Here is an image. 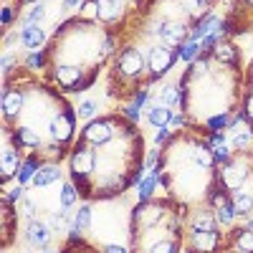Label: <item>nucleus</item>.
I'll use <instances>...</instances> for the list:
<instances>
[{"label":"nucleus","mask_w":253,"mask_h":253,"mask_svg":"<svg viewBox=\"0 0 253 253\" xmlns=\"http://www.w3.org/2000/svg\"><path fill=\"white\" fill-rule=\"evenodd\" d=\"M172 63H175V48H170V46H155L150 51V63H147V66L152 69L155 76L165 74Z\"/></svg>","instance_id":"nucleus-1"},{"label":"nucleus","mask_w":253,"mask_h":253,"mask_svg":"<svg viewBox=\"0 0 253 253\" xmlns=\"http://www.w3.org/2000/svg\"><path fill=\"white\" fill-rule=\"evenodd\" d=\"M84 139L91 142V144H107L112 139V126H109V119H96V122H89L84 126Z\"/></svg>","instance_id":"nucleus-2"},{"label":"nucleus","mask_w":253,"mask_h":253,"mask_svg":"<svg viewBox=\"0 0 253 253\" xmlns=\"http://www.w3.org/2000/svg\"><path fill=\"white\" fill-rule=\"evenodd\" d=\"M144 69V58L137 48H124L119 56V71L124 76H139V71Z\"/></svg>","instance_id":"nucleus-3"},{"label":"nucleus","mask_w":253,"mask_h":253,"mask_svg":"<svg viewBox=\"0 0 253 253\" xmlns=\"http://www.w3.org/2000/svg\"><path fill=\"white\" fill-rule=\"evenodd\" d=\"M51 134L56 142H69L74 134V112H63L51 122Z\"/></svg>","instance_id":"nucleus-4"},{"label":"nucleus","mask_w":253,"mask_h":253,"mask_svg":"<svg viewBox=\"0 0 253 253\" xmlns=\"http://www.w3.org/2000/svg\"><path fill=\"white\" fill-rule=\"evenodd\" d=\"M185 36H187V31H185L182 23H177V20H165V26L160 31V38L170 48H177V51H180V43L185 41Z\"/></svg>","instance_id":"nucleus-5"},{"label":"nucleus","mask_w":253,"mask_h":253,"mask_svg":"<svg viewBox=\"0 0 253 253\" xmlns=\"http://www.w3.org/2000/svg\"><path fill=\"white\" fill-rule=\"evenodd\" d=\"M91 167H94V155H91V150L89 147H76V152H74V157H71V172H74V177L79 175H86V172H91Z\"/></svg>","instance_id":"nucleus-6"},{"label":"nucleus","mask_w":253,"mask_h":253,"mask_svg":"<svg viewBox=\"0 0 253 253\" xmlns=\"http://www.w3.org/2000/svg\"><path fill=\"white\" fill-rule=\"evenodd\" d=\"M20 41H23V46H26V48L36 51V48L43 46L46 33H43V28H41L38 23H28L23 31H20Z\"/></svg>","instance_id":"nucleus-7"},{"label":"nucleus","mask_w":253,"mask_h":253,"mask_svg":"<svg viewBox=\"0 0 253 253\" xmlns=\"http://www.w3.org/2000/svg\"><path fill=\"white\" fill-rule=\"evenodd\" d=\"M56 81L61 84V86L76 91L79 84H81V69L79 66H58L56 69Z\"/></svg>","instance_id":"nucleus-8"},{"label":"nucleus","mask_w":253,"mask_h":253,"mask_svg":"<svg viewBox=\"0 0 253 253\" xmlns=\"http://www.w3.org/2000/svg\"><path fill=\"white\" fill-rule=\"evenodd\" d=\"M51 225H46V223H38V220H31L28 223V241L31 243H36V246H48V241H51Z\"/></svg>","instance_id":"nucleus-9"},{"label":"nucleus","mask_w":253,"mask_h":253,"mask_svg":"<svg viewBox=\"0 0 253 253\" xmlns=\"http://www.w3.org/2000/svg\"><path fill=\"white\" fill-rule=\"evenodd\" d=\"M20 109H23V94L20 91H5V96H3V114L8 119H13V117L20 114Z\"/></svg>","instance_id":"nucleus-10"},{"label":"nucleus","mask_w":253,"mask_h":253,"mask_svg":"<svg viewBox=\"0 0 253 253\" xmlns=\"http://www.w3.org/2000/svg\"><path fill=\"white\" fill-rule=\"evenodd\" d=\"M13 142L18 147H28V150H33V147H41V137L31 129V126H18L15 134H13Z\"/></svg>","instance_id":"nucleus-11"},{"label":"nucleus","mask_w":253,"mask_h":253,"mask_svg":"<svg viewBox=\"0 0 253 253\" xmlns=\"http://www.w3.org/2000/svg\"><path fill=\"white\" fill-rule=\"evenodd\" d=\"M193 246L198 251H213L218 246V233H215V230H195Z\"/></svg>","instance_id":"nucleus-12"},{"label":"nucleus","mask_w":253,"mask_h":253,"mask_svg":"<svg viewBox=\"0 0 253 253\" xmlns=\"http://www.w3.org/2000/svg\"><path fill=\"white\" fill-rule=\"evenodd\" d=\"M0 175H3V180H10L15 172H20V160L15 155V150H5L3 152V162H0Z\"/></svg>","instance_id":"nucleus-13"},{"label":"nucleus","mask_w":253,"mask_h":253,"mask_svg":"<svg viewBox=\"0 0 253 253\" xmlns=\"http://www.w3.org/2000/svg\"><path fill=\"white\" fill-rule=\"evenodd\" d=\"M58 177H61V170H58V167L46 165V167H41V170L36 172V177H33L31 182H33V187H46V185L56 182Z\"/></svg>","instance_id":"nucleus-14"},{"label":"nucleus","mask_w":253,"mask_h":253,"mask_svg":"<svg viewBox=\"0 0 253 253\" xmlns=\"http://www.w3.org/2000/svg\"><path fill=\"white\" fill-rule=\"evenodd\" d=\"M96 15H99V20H107V23L117 20V15H119V0H99V3H96Z\"/></svg>","instance_id":"nucleus-15"},{"label":"nucleus","mask_w":253,"mask_h":253,"mask_svg":"<svg viewBox=\"0 0 253 253\" xmlns=\"http://www.w3.org/2000/svg\"><path fill=\"white\" fill-rule=\"evenodd\" d=\"M147 119H150V124L152 126H167L170 124V119H172V114H170V109L167 107H150V112H147Z\"/></svg>","instance_id":"nucleus-16"},{"label":"nucleus","mask_w":253,"mask_h":253,"mask_svg":"<svg viewBox=\"0 0 253 253\" xmlns=\"http://www.w3.org/2000/svg\"><path fill=\"white\" fill-rule=\"evenodd\" d=\"M215 23H218V18H215V15H205L200 23H198V28H193V33H190V41H195V43H198L200 38H208L210 28H213Z\"/></svg>","instance_id":"nucleus-17"},{"label":"nucleus","mask_w":253,"mask_h":253,"mask_svg":"<svg viewBox=\"0 0 253 253\" xmlns=\"http://www.w3.org/2000/svg\"><path fill=\"white\" fill-rule=\"evenodd\" d=\"M233 208H236V215H251V213H253V195H246V193H236Z\"/></svg>","instance_id":"nucleus-18"},{"label":"nucleus","mask_w":253,"mask_h":253,"mask_svg":"<svg viewBox=\"0 0 253 253\" xmlns=\"http://www.w3.org/2000/svg\"><path fill=\"white\" fill-rule=\"evenodd\" d=\"M38 170H41V167H38V160H36V157H28L23 165H20V172H18V180H20V185H23V182H28V180H33Z\"/></svg>","instance_id":"nucleus-19"},{"label":"nucleus","mask_w":253,"mask_h":253,"mask_svg":"<svg viewBox=\"0 0 253 253\" xmlns=\"http://www.w3.org/2000/svg\"><path fill=\"white\" fill-rule=\"evenodd\" d=\"M157 180H160V175L152 172L150 177H144L139 182V200H150V195L155 193V187H157Z\"/></svg>","instance_id":"nucleus-20"},{"label":"nucleus","mask_w":253,"mask_h":253,"mask_svg":"<svg viewBox=\"0 0 253 253\" xmlns=\"http://www.w3.org/2000/svg\"><path fill=\"white\" fill-rule=\"evenodd\" d=\"M48 225L56 230V233H61V230H66V228H74V223L69 220V210H61V213H53Z\"/></svg>","instance_id":"nucleus-21"},{"label":"nucleus","mask_w":253,"mask_h":253,"mask_svg":"<svg viewBox=\"0 0 253 253\" xmlns=\"http://www.w3.org/2000/svg\"><path fill=\"white\" fill-rule=\"evenodd\" d=\"M213 56H215L218 61H225V63H233V61H236V48L230 46V43H218V46L213 48Z\"/></svg>","instance_id":"nucleus-22"},{"label":"nucleus","mask_w":253,"mask_h":253,"mask_svg":"<svg viewBox=\"0 0 253 253\" xmlns=\"http://www.w3.org/2000/svg\"><path fill=\"white\" fill-rule=\"evenodd\" d=\"M76 187L71 185V182H66V185H63L61 187V210H69L74 203H76Z\"/></svg>","instance_id":"nucleus-23"},{"label":"nucleus","mask_w":253,"mask_h":253,"mask_svg":"<svg viewBox=\"0 0 253 253\" xmlns=\"http://www.w3.org/2000/svg\"><path fill=\"white\" fill-rule=\"evenodd\" d=\"M195 160H198V165H200V167H213L215 155L210 152L205 144H195Z\"/></svg>","instance_id":"nucleus-24"},{"label":"nucleus","mask_w":253,"mask_h":253,"mask_svg":"<svg viewBox=\"0 0 253 253\" xmlns=\"http://www.w3.org/2000/svg\"><path fill=\"white\" fill-rule=\"evenodd\" d=\"M89 223H91V208H79L76 210V218H74V228L76 230H86L89 228Z\"/></svg>","instance_id":"nucleus-25"},{"label":"nucleus","mask_w":253,"mask_h":253,"mask_svg":"<svg viewBox=\"0 0 253 253\" xmlns=\"http://www.w3.org/2000/svg\"><path fill=\"white\" fill-rule=\"evenodd\" d=\"M236 243H238V248H241V251H246V253H253V230H251V228H243V230H238Z\"/></svg>","instance_id":"nucleus-26"},{"label":"nucleus","mask_w":253,"mask_h":253,"mask_svg":"<svg viewBox=\"0 0 253 253\" xmlns=\"http://www.w3.org/2000/svg\"><path fill=\"white\" fill-rule=\"evenodd\" d=\"M193 225H195V230H215V220L210 213H198Z\"/></svg>","instance_id":"nucleus-27"},{"label":"nucleus","mask_w":253,"mask_h":253,"mask_svg":"<svg viewBox=\"0 0 253 253\" xmlns=\"http://www.w3.org/2000/svg\"><path fill=\"white\" fill-rule=\"evenodd\" d=\"M200 48H203L200 43H195V41H190V43H185V46L180 48V58H182V61H193V58L200 53Z\"/></svg>","instance_id":"nucleus-28"},{"label":"nucleus","mask_w":253,"mask_h":253,"mask_svg":"<svg viewBox=\"0 0 253 253\" xmlns=\"http://www.w3.org/2000/svg\"><path fill=\"white\" fill-rule=\"evenodd\" d=\"M233 215H236V208H233V203H223V205H218V220L220 223H230L233 220Z\"/></svg>","instance_id":"nucleus-29"},{"label":"nucleus","mask_w":253,"mask_h":253,"mask_svg":"<svg viewBox=\"0 0 253 253\" xmlns=\"http://www.w3.org/2000/svg\"><path fill=\"white\" fill-rule=\"evenodd\" d=\"M162 101H165V104H177V101H180V89H177V86H165Z\"/></svg>","instance_id":"nucleus-30"},{"label":"nucleus","mask_w":253,"mask_h":253,"mask_svg":"<svg viewBox=\"0 0 253 253\" xmlns=\"http://www.w3.org/2000/svg\"><path fill=\"white\" fill-rule=\"evenodd\" d=\"M94 114H96V104H94V101H81V104H79V117L91 119Z\"/></svg>","instance_id":"nucleus-31"},{"label":"nucleus","mask_w":253,"mask_h":253,"mask_svg":"<svg viewBox=\"0 0 253 253\" xmlns=\"http://www.w3.org/2000/svg\"><path fill=\"white\" fill-rule=\"evenodd\" d=\"M43 15H46V8L41 5V3H36V5L28 10V18H26V20H28V23H38V20L43 18Z\"/></svg>","instance_id":"nucleus-32"},{"label":"nucleus","mask_w":253,"mask_h":253,"mask_svg":"<svg viewBox=\"0 0 253 253\" xmlns=\"http://www.w3.org/2000/svg\"><path fill=\"white\" fill-rule=\"evenodd\" d=\"M225 124H228V117H225V114H218V117H213V119H208V126H210L213 132H220Z\"/></svg>","instance_id":"nucleus-33"},{"label":"nucleus","mask_w":253,"mask_h":253,"mask_svg":"<svg viewBox=\"0 0 253 253\" xmlns=\"http://www.w3.org/2000/svg\"><path fill=\"white\" fill-rule=\"evenodd\" d=\"M20 198H23V185H15V187H10L8 193H5L3 200H8V203H18Z\"/></svg>","instance_id":"nucleus-34"},{"label":"nucleus","mask_w":253,"mask_h":253,"mask_svg":"<svg viewBox=\"0 0 253 253\" xmlns=\"http://www.w3.org/2000/svg\"><path fill=\"white\" fill-rule=\"evenodd\" d=\"M190 74H193V76H205V74H208V61H205V58L193 61V69H190Z\"/></svg>","instance_id":"nucleus-35"},{"label":"nucleus","mask_w":253,"mask_h":253,"mask_svg":"<svg viewBox=\"0 0 253 253\" xmlns=\"http://www.w3.org/2000/svg\"><path fill=\"white\" fill-rule=\"evenodd\" d=\"M26 63H28L31 69H41V66H43V53H36V51H33V53L26 58Z\"/></svg>","instance_id":"nucleus-36"},{"label":"nucleus","mask_w":253,"mask_h":253,"mask_svg":"<svg viewBox=\"0 0 253 253\" xmlns=\"http://www.w3.org/2000/svg\"><path fill=\"white\" fill-rule=\"evenodd\" d=\"M248 142H251V134H248V132H241V134L233 137V144H236V147H248Z\"/></svg>","instance_id":"nucleus-37"},{"label":"nucleus","mask_w":253,"mask_h":253,"mask_svg":"<svg viewBox=\"0 0 253 253\" xmlns=\"http://www.w3.org/2000/svg\"><path fill=\"white\" fill-rule=\"evenodd\" d=\"M152 253H177V248L172 243H160V246H155Z\"/></svg>","instance_id":"nucleus-38"},{"label":"nucleus","mask_w":253,"mask_h":253,"mask_svg":"<svg viewBox=\"0 0 253 253\" xmlns=\"http://www.w3.org/2000/svg\"><path fill=\"white\" fill-rule=\"evenodd\" d=\"M215 160H218V162H225V160H228V147H225V144H218V147H215Z\"/></svg>","instance_id":"nucleus-39"},{"label":"nucleus","mask_w":253,"mask_h":253,"mask_svg":"<svg viewBox=\"0 0 253 253\" xmlns=\"http://www.w3.org/2000/svg\"><path fill=\"white\" fill-rule=\"evenodd\" d=\"M167 134H170V129H167V126H160V132H157V137H155V142H157V144H162V142L167 139Z\"/></svg>","instance_id":"nucleus-40"},{"label":"nucleus","mask_w":253,"mask_h":253,"mask_svg":"<svg viewBox=\"0 0 253 253\" xmlns=\"http://www.w3.org/2000/svg\"><path fill=\"white\" fill-rule=\"evenodd\" d=\"M13 61H15V58H13L10 53H5V56H3V71H5V74L10 71V66H13Z\"/></svg>","instance_id":"nucleus-41"},{"label":"nucleus","mask_w":253,"mask_h":253,"mask_svg":"<svg viewBox=\"0 0 253 253\" xmlns=\"http://www.w3.org/2000/svg\"><path fill=\"white\" fill-rule=\"evenodd\" d=\"M147 101V91H139L137 94V99H134V104H132V107H137V109H142V104Z\"/></svg>","instance_id":"nucleus-42"},{"label":"nucleus","mask_w":253,"mask_h":253,"mask_svg":"<svg viewBox=\"0 0 253 253\" xmlns=\"http://www.w3.org/2000/svg\"><path fill=\"white\" fill-rule=\"evenodd\" d=\"M124 114L129 117V119H134V122L139 119V109H137V107H126V109H124Z\"/></svg>","instance_id":"nucleus-43"},{"label":"nucleus","mask_w":253,"mask_h":253,"mask_svg":"<svg viewBox=\"0 0 253 253\" xmlns=\"http://www.w3.org/2000/svg\"><path fill=\"white\" fill-rule=\"evenodd\" d=\"M23 208H26V215H28V218H33V213H36V205H33V200H26V203H23Z\"/></svg>","instance_id":"nucleus-44"},{"label":"nucleus","mask_w":253,"mask_h":253,"mask_svg":"<svg viewBox=\"0 0 253 253\" xmlns=\"http://www.w3.org/2000/svg\"><path fill=\"white\" fill-rule=\"evenodd\" d=\"M104 253H126V248H122V246H107V248H104Z\"/></svg>","instance_id":"nucleus-45"},{"label":"nucleus","mask_w":253,"mask_h":253,"mask_svg":"<svg viewBox=\"0 0 253 253\" xmlns=\"http://www.w3.org/2000/svg\"><path fill=\"white\" fill-rule=\"evenodd\" d=\"M246 114L253 119V96H248V101H246Z\"/></svg>","instance_id":"nucleus-46"},{"label":"nucleus","mask_w":253,"mask_h":253,"mask_svg":"<svg viewBox=\"0 0 253 253\" xmlns=\"http://www.w3.org/2000/svg\"><path fill=\"white\" fill-rule=\"evenodd\" d=\"M10 15H13V13H10V8H5V10H3V26H8V23H10Z\"/></svg>","instance_id":"nucleus-47"},{"label":"nucleus","mask_w":253,"mask_h":253,"mask_svg":"<svg viewBox=\"0 0 253 253\" xmlns=\"http://www.w3.org/2000/svg\"><path fill=\"white\" fill-rule=\"evenodd\" d=\"M170 124H172V126H182V124H185V119H182V117H172V119H170Z\"/></svg>","instance_id":"nucleus-48"},{"label":"nucleus","mask_w":253,"mask_h":253,"mask_svg":"<svg viewBox=\"0 0 253 253\" xmlns=\"http://www.w3.org/2000/svg\"><path fill=\"white\" fill-rule=\"evenodd\" d=\"M81 3V0H63V5H66V8H74V5H79Z\"/></svg>","instance_id":"nucleus-49"},{"label":"nucleus","mask_w":253,"mask_h":253,"mask_svg":"<svg viewBox=\"0 0 253 253\" xmlns=\"http://www.w3.org/2000/svg\"><path fill=\"white\" fill-rule=\"evenodd\" d=\"M248 228H251V230H253V220H251V223H248Z\"/></svg>","instance_id":"nucleus-50"},{"label":"nucleus","mask_w":253,"mask_h":253,"mask_svg":"<svg viewBox=\"0 0 253 253\" xmlns=\"http://www.w3.org/2000/svg\"><path fill=\"white\" fill-rule=\"evenodd\" d=\"M46 253H53V251H46Z\"/></svg>","instance_id":"nucleus-51"},{"label":"nucleus","mask_w":253,"mask_h":253,"mask_svg":"<svg viewBox=\"0 0 253 253\" xmlns=\"http://www.w3.org/2000/svg\"><path fill=\"white\" fill-rule=\"evenodd\" d=\"M28 3H33V0H28Z\"/></svg>","instance_id":"nucleus-52"}]
</instances>
